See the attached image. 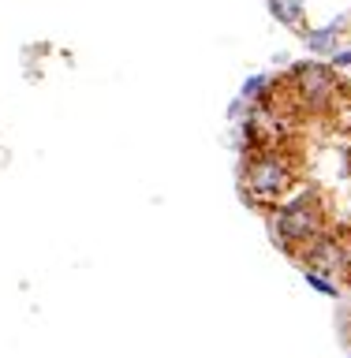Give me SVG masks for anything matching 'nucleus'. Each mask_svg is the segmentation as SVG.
Masks as SVG:
<instances>
[{
	"label": "nucleus",
	"instance_id": "nucleus-1",
	"mask_svg": "<svg viewBox=\"0 0 351 358\" xmlns=\"http://www.w3.org/2000/svg\"><path fill=\"white\" fill-rule=\"evenodd\" d=\"M322 220H325V213H322L318 194H299L296 201H288V206L277 213L273 231H277V239L284 250H296V246H310L318 239Z\"/></svg>",
	"mask_w": 351,
	"mask_h": 358
},
{
	"label": "nucleus",
	"instance_id": "nucleus-2",
	"mask_svg": "<svg viewBox=\"0 0 351 358\" xmlns=\"http://www.w3.org/2000/svg\"><path fill=\"white\" fill-rule=\"evenodd\" d=\"M243 183H247V190H251L254 198L273 201V198H280L288 190L291 168L280 161V157H254V161L243 168Z\"/></svg>",
	"mask_w": 351,
	"mask_h": 358
},
{
	"label": "nucleus",
	"instance_id": "nucleus-3",
	"mask_svg": "<svg viewBox=\"0 0 351 358\" xmlns=\"http://www.w3.org/2000/svg\"><path fill=\"white\" fill-rule=\"evenodd\" d=\"M291 78H296V94L307 108H322L325 101L336 94V78H333L329 67H322V64H299L296 71H291Z\"/></svg>",
	"mask_w": 351,
	"mask_h": 358
},
{
	"label": "nucleus",
	"instance_id": "nucleus-4",
	"mask_svg": "<svg viewBox=\"0 0 351 358\" xmlns=\"http://www.w3.org/2000/svg\"><path fill=\"white\" fill-rule=\"evenodd\" d=\"M340 265H347V254L340 250V243L329 239V235H318L307 246V268L310 273H336Z\"/></svg>",
	"mask_w": 351,
	"mask_h": 358
},
{
	"label": "nucleus",
	"instance_id": "nucleus-5",
	"mask_svg": "<svg viewBox=\"0 0 351 358\" xmlns=\"http://www.w3.org/2000/svg\"><path fill=\"white\" fill-rule=\"evenodd\" d=\"M303 0H269V15L277 22H284V27H299L303 22Z\"/></svg>",
	"mask_w": 351,
	"mask_h": 358
},
{
	"label": "nucleus",
	"instance_id": "nucleus-6",
	"mask_svg": "<svg viewBox=\"0 0 351 358\" xmlns=\"http://www.w3.org/2000/svg\"><path fill=\"white\" fill-rule=\"evenodd\" d=\"M336 34H340V22H329L325 30H310V34H303V38H307V49L310 52H325V49H333Z\"/></svg>",
	"mask_w": 351,
	"mask_h": 358
},
{
	"label": "nucleus",
	"instance_id": "nucleus-7",
	"mask_svg": "<svg viewBox=\"0 0 351 358\" xmlns=\"http://www.w3.org/2000/svg\"><path fill=\"white\" fill-rule=\"evenodd\" d=\"M307 284H310V287H318L322 295H329V299L340 295V291H336V284H329V280H325L322 273H310V268H307Z\"/></svg>",
	"mask_w": 351,
	"mask_h": 358
},
{
	"label": "nucleus",
	"instance_id": "nucleus-8",
	"mask_svg": "<svg viewBox=\"0 0 351 358\" xmlns=\"http://www.w3.org/2000/svg\"><path fill=\"white\" fill-rule=\"evenodd\" d=\"M333 64H336V67H351V52H336Z\"/></svg>",
	"mask_w": 351,
	"mask_h": 358
},
{
	"label": "nucleus",
	"instance_id": "nucleus-9",
	"mask_svg": "<svg viewBox=\"0 0 351 358\" xmlns=\"http://www.w3.org/2000/svg\"><path fill=\"white\" fill-rule=\"evenodd\" d=\"M347 268H351V254H347Z\"/></svg>",
	"mask_w": 351,
	"mask_h": 358
}]
</instances>
